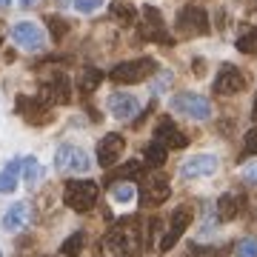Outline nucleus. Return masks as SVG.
I'll use <instances>...</instances> for the list:
<instances>
[{
  "label": "nucleus",
  "mask_w": 257,
  "mask_h": 257,
  "mask_svg": "<svg viewBox=\"0 0 257 257\" xmlns=\"http://www.w3.org/2000/svg\"><path fill=\"white\" fill-rule=\"evenodd\" d=\"M100 254L103 257H138L140 254V229L132 220H123L100 240Z\"/></svg>",
  "instance_id": "obj_1"
},
{
  "label": "nucleus",
  "mask_w": 257,
  "mask_h": 257,
  "mask_svg": "<svg viewBox=\"0 0 257 257\" xmlns=\"http://www.w3.org/2000/svg\"><path fill=\"white\" fill-rule=\"evenodd\" d=\"M97 194H100V186L92 183V180H69L63 189V203L72 211H89L97 203Z\"/></svg>",
  "instance_id": "obj_2"
},
{
  "label": "nucleus",
  "mask_w": 257,
  "mask_h": 257,
  "mask_svg": "<svg viewBox=\"0 0 257 257\" xmlns=\"http://www.w3.org/2000/svg\"><path fill=\"white\" fill-rule=\"evenodd\" d=\"M55 166L63 175H86L92 169V157L86 155L80 146H74V143H63L55 152Z\"/></svg>",
  "instance_id": "obj_3"
},
{
  "label": "nucleus",
  "mask_w": 257,
  "mask_h": 257,
  "mask_svg": "<svg viewBox=\"0 0 257 257\" xmlns=\"http://www.w3.org/2000/svg\"><path fill=\"white\" fill-rule=\"evenodd\" d=\"M157 72V63L152 57H140V60H126V63H117L114 69L109 72V77L120 86H132V83H140L146 80L149 74Z\"/></svg>",
  "instance_id": "obj_4"
},
{
  "label": "nucleus",
  "mask_w": 257,
  "mask_h": 257,
  "mask_svg": "<svg viewBox=\"0 0 257 257\" xmlns=\"http://www.w3.org/2000/svg\"><path fill=\"white\" fill-rule=\"evenodd\" d=\"M172 109L186 114V117H192V120H209L211 117L209 97H203L197 92H177L172 97Z\"/></svg>",
  "instance_id": "obj_5"
},
{
  "label": "nucleus",
  "mask_w": 257,
  "mask_h": 257,
  "mask_svg": "<svg viewBox=\"0 0 257 257\" xmlns=\"http://www.w3.org/2000/svg\"><path fill=\"white\" fill-rule=\"evenodd\" d=\"M209 15L200 6H183L177 12V32L183 37H200L209 35Z\"/></svg>",
  "instance_id": "obj_6"
},
{
  "label": "nucleus",
  "mask_w": 257,
  "mask_h": 257,
  "mask_svg": "<svg viewBox=\"0 0 257 257\" xmlns=\"http://www.w3.org/2000/svg\"><path fill=\"white\" fill-rule=\"evenodd\" d=\"M12 40H15L20 49H26V52H40V49L46 46V32H43L40 23H35V20H20V23H15V29H12Z\"/></svg>",
  "instance_id": "obj_7"
},
{
  "label": "nucleus",
  "mask_w": 257,
  "mask_h": 257,
  "mask_svg": "<svg viewBox=\"0 0 257 257\" xmlns=\"http://www.w3.org/2000/svg\"><path fill=\"white\" fill-rule=\"evenodd\" d=\"M140 15H143L140 35L146 37V40H155V43H166V46H172V35L166 32V23H163L160 9H155V6H143Z\"/></svg>",
  "instance_id": "obj_8"
},
{
  "label": "nucleus",
  "mask_w": 257,
  "mask_h": 257,
  "mask_svg": "<svg viewBox=\"0 0 257 257\" xmlns=\"http://www.w3.org/2000/svg\"><path fill=\"white\" fill-rule=\"evenodd\" d=\"M15 109H18V114L26 123H32V126H43V123H49L52 120V114H49V106L43 97H23L20 94L18 100H15Z\"/></svg>",
  "instance_id": "obj_9"
},
{
  "label": "nucleus",
  "mask_w": 257,
  "mask_h": 257,
  "mask_svg": "<svg viewBox=\"0 0 257 257\" xmlns=\"http://www.w3.org/2000/svg\"><path fill=\"white\" fill-rule=\"evenodd\" d=\"M123 152H126L123 135H106V138H100V143H97V155L94 157H97V163H100L103 169H111V166H117Z\"/></svg>",
  "instance_id": "obj_10"
},
{
  "label": "nucleus",
  "mask_w": 257,
  "mask_h": 257,
  "mask_svg": "<svg viewBox=\"0 0 257 257\" xmlns=\"http://www.w3.org/2000/svg\"><path fill=\"white\" fill-rule=\"evenodd\" d=\"M189 226H192V209H189V206L175 209V214H172V226H169V231H166L163 240H160V251L175 248V243L183 237V231L189 229Z\"/></svg>",
  "instance_id": "obj_11"
},
{
  "label": "nucleus",
  "mask_w": 257,
  "mask_h": 257,
  "mask_svg": "<svg viewBox=\"0 0 257 257\" xmlns=\"http://www.w3.org/2000/svg\"><path fill=\"white\" fill-rule=\"evenodd\" d=\"M246 89V77H243V72H240L237 66L226 63L220 69V74L214 77V92L217 94H237Z\"/></svg>",
  "instance_id": "obj_12"
},
{
  "label": "nucleus",
  "mask_w": 257,
  "mask_h": 257,
  "mask_svg": "<svg viewBox=\"0 0 257 257\" xmlns=\"http://www.w3.org/2000/svg\"><path fill=\"white\" fill-rule=\"evenodd\" d=\"M217 172V157L214 155H194L189 157L183 166H180V175L186 180H194V177H209Z\"/></svg>",
  "instance_id": "obj_13"
},
{
  "label": "nucleus",
  "mask_w": 257,
  "mask_h": 257,
  "mask_svg": "<svg viewBox=\"0 0 257 257\" xmlns=\"http://www.w3.org/2000/svg\"><path fill=\"white\" fill-rule=\"evenodd\" d=\"M155 138H157V143H163L166 149H186L189 146V138L175 126V120L172 117H163L160 123H157Z\"/></svg>",
  "instance_id": "obj_14"
},
{
  "label": "nucleus",
  "mask_w": 257,
  "mask_h": 257,
  "mask_svg": "<svg viewBox=\"0 0 257 257\" xmlns=\"http://www.w3.org/2000/svg\"><path fill=\"white\" fill-rule=\"evenodd\" d=\"M169 194H172V189L163 177H149L140 186V203L143 206H160L163 200H169Z\"/></svg>",
  "instance_id": "obj_15"
},
{
  "label": "nucleus",
  "mask_w": 257,
  "mask_h": 257,
  "mask_svg": "<svg viewBox=\"0 0 257 257\" xmlns=\"http://www.w3.org/2000/svg\"><path fill=\"white\" fill-rule=\"evenodd\" d=\"M106 106H109V111L117 120H128V117H135V114L140 111V100L135 97V94H128V92H114Z\"/></svg>",
  "instance_id": "obj_16"
},
{
  "label": "nucleus",
  "mask_w": 257,
  "mask_h": 257,
  "mask_svg": "<svg viewBox=\"0 0 257 257\" xmlns=\"http://www.w3.org/2000/svg\"><path fill=\"white\" fill-rule=\"evenodd\" d=\"M69 97H72V86H69V77L66 74H57V77L46 80V86H43V100L69 103Z\"/></svg>",
  "instance_id": "obj_17"
},
{
  "label": "nucleus",
  "mask_w": 257,
  "mask_h": 257,
  "mask_svg": "<svg viewBox=\"0 0 257 257\" xmlns=\"http://www.w3.org/2000/svg\"><path fill=\"white\" fill-rule=\"evenodd\" d=\"M29 223V203H15L6 214H3V229L6 231H18Z\"/></svg>",
  "instance_id": "obj_18"
},
{
  "label": "nucleus",
  "mask_w": 257,
  "mask_h": 257,
  "mask_svg": "<svg viewBox=\"0 0 257 257\" xmlns=\"http://www.w3.org/2000/svg\"><path fill=\"white\" fill-rule=\"evenodd\" d=\"M240 209H243V197H240V194L226 192L220 200H217V217H220V220H234L240 214Z\"/></svg>",
  "instance_id": "obj_19"
},
{
  "label": "nucleus",
  "mask_w": 257,
  "mask_h": 257,
  "mask_svg": "<svg viewBox=\"0 0 257 257\" xmlns=\"http://www.w3.org/2000/svg\"><path fill=\"white\" fill-rule=\"evenodd\" d=\"M20 175H23V183L35 186L37 180H40V175H43V166L37 163V157H20Z\"/></svg>",
  "instance_id": "obj_20"
},
{
  "label": "nucleus",
  "mask_w": 257,
  "mask_h": 257,
  "mask_svg": "<svg viewBox=\"0 0 257 257\" xmlns=\"http://www.w3.org/2000/svg\"><path fill=\"white\" fill-rule=\"evenodd\" d=\"M140 177H143V163L132 160V163L114 169V175L109 177V183H114V180H140Z\"/></svg>",
  "instance_id": "obj_21"
},
{
  "label": "nucleus",
  "mask_w": 257,
  "mask_h": 257,
  "mask_svg": "<svg viewBox=\"0 0 257 257\" xmlns=\"http://www.w3.org/2000/svg\"><path fill=\"white\" fill-rule=\"evenodd\" d=\"M111 18L117 20V23H135V18H138V9L135 6H128V3H120V0H114L109 6Z\"/></svg>",
  "instance_id": "obj_22"
},
{
  "label": "nucleus",
  "mask_w": 257,
  "mask_h": 257,
  "mask_svg": "<svg viewBox=\"0 0 257 257\" xmlns=\"http://www.w3.org/2000/svg\"><path fill=\"white\" fill-rule=\"evenodd\" d=\"M166 152L169 149L163 146V143H149L146 146V152H143V160H146V166H163L166 163Z\"/></svg>",
  "instance_id": "obj_23"
},
{
  "label": "nucleus",
  "mask_w": 257,
  "mask_h": 257,
  "mask_svg": "<svg viewBox=\"0 0 257 257\" xmlns=\"http://www.w3.org/2000/svg\"><path fill=\"white\" fill-rule=\"evenodd\" d=\"M83 246H86V234L83 231H74L72 237L63 240V246H60V251H63L66 257H77L83 251Z\"/></svg>",
  "instance_id": "obj_24"
},
{
  "label": "nucleus",
  "mask_w": 257,
  "mask_h": 257,
  "mask_svg": "<svg viewBox=\"0 0 257 257\" xmlns=\"http://www.w3.org/2000/svg\"><path fill=\"white\" fill-rule=\"evenodd\" d=\"M103 80V72L100 69H94V66H86L83 69V77H80V89L83 92H92V89H97Z\"/></svg>",
  "instance_id": "obj_25"
},
{
  "label": "nucleus",
  "mask_w": 257,
  "mask_h": 257,
  "mask_svg": "<svg viewBox=\"0 0 257 257\" xmlns=\"http://www.w3.org/2000/svg\"><path fill=\"white\" fill-rule=\"evenodd\" d=\"M46 32L52 35L55 43H60V40L66 37V32H69V23H66L63 18H46Z\"/></svg>",
  "instance_id": "obj_26"
},
{
  "label": "nucleus",
  "mask_w": 257,
  "mask_h": 257,
  "mask_svg": "<svg viewBox=\"0 0 257 257\" xmlns=\"http://www.w3.org/2000/svg\"><path fill=\"white\" fill-rule=\"evenodd\" d=\"M237 49L243 55H254L257 52V29H248L246 35L237 37Z\"/></svg>",
  "instance_id": "obj_27"
},
{
  "label": "nucleus",
  "mask_w": 257,
  "mask_h": 257,
  "mask_svg": "<svg viewBox=\"0 0 257 257\" xmlns=\"http://www.w3.org/2000/svg\"><path fill=\"white\" fill-rule=\"evenodd\" d=\"M135 186L132 183H117V186H111V200H117V203H128V200H135Z\"/></svg>",
  "instance_id": "obj_28"
},
{
  "label": "nucleus",
  "mask_w": 257,
  "mask_h": 257,
  "mask_svg": "<svg viewBox=\"0 0 257 257\" xmlns=\"http://www.w3.org/2000/svg\"><path fill=\"white\" fill-rule=\"evenodd\" d=\"M234 257H257V237L240 240L237 248H234Z\"/></svg>",
  "instance_id": "obj_29"
},
{
  "label": "nucleus",
  "mask_w": 257,
  "mask_h": 257,
  "mask_svg": "<svg viewBox=\"0 0 257 257\" xmlns=\"http://www.w3.org/2000/svg\"><path fill=\"white\" fill-rule=\"evenodd\" d=\"M18 189V175H12L9 169L0 172V194H12Z\"/></svg>",
  "instance_id": "obj_30"
},
{
  "label": "nucleus",
  "mask_w": 257,
  "mask_h": 257,
  "mask_svg": "<svg viewBox=\"0 0 257 257\" xmlns=\"http://www.w3.org/2000/svg\"><path fill=\"white\" fill-rule=\"evenodd\" d=\"M72 3L80 15H92V12H97L103 6V0H72Z\"/></svg>",
  "instance_id": "obj_31"
},
{
  "label": "nucleus",
  "mask_w": 257,
  "mask_h": 257,
  "mask_svg": "<svg viewBox=\"0 0 257 257\" xmlns=\"http://www.w3.org/2000/svg\"><path fill=\"white\" fill-rule=\"evenodd\" d=\"M169 83H172V72H163L155 83H152V92H155V94H163L166 89H169Z\"/></svg>",
  "instance_id": "obj_32"
},
{
  "label": "nucleus",
  "mask_w": 257,
  "mask_h": 257,
  "mask_svg": "<svg viewBox=\"0 0 257 257\" xmlns=\"http://www.w3.org/2000/svg\"><path fill=\"white\" fill-rule=\"evenodd\" d=\"M243 152L246 155H257V132H248L246 140H243Z\"/></svg>",
  "instance_id": "obj_33"
},
{
  "label": "nucleus",
  "mask_w": 257,
  "mask_h": 257,
  "mask_svg": "<svg viewBox=\"0 0 257 257\" xmlns=\"http://www.w3.org/2000/svg\"><path fill=\"white\" fill-rule=\"evenodd\" d=\"M243 180H246V183H254V186H257V163H248L246 169H243Z\"/></svg>",
  "instance_id": "obj_34"
},
{
  "label": "nucleus",
  "mask_w": 257,
  "mask_h": 257,
  "mask_svg": "<svg viewBox=\"0 0 257 257\" xmlns=\"http://www.w3.org/2000/svg\"><path fill=\"white\" fill-rule=\"evenodd\" d=\"M206 69H203V60H194V74H203Z\"/></svg>",
  "instance_id": "obj_35"
},
{
  "label": "nucleus",
  "mask_w": 257,
  "mask_h": 257,
  "mask_svg": "<svg viewBox=\"0 0 257 257\" xmlns=\"http://www.w3.org/2000/svg\"><path fill=\"white\" fill-rule=\"evenodd\" d=\"M35 3H37V0H20V6H26V9H29V6H35Z\"/></svg>",
  "instance_id": "obj_36"
},
{
  "label": "nucleus",
  "mask_w": 257,
  "mask_h": 257,
  "mask_svg": "<svg viewBox=\"0 0 257 257\" xmlns=\"http://www.w3.org/2000/svg\"><path fill=\"white\" fill-rule=\"evenodd\" d=\"M12 6V0H0V9H9Z\"/></svg>",
  "instance_id": "obj_37"
},
{
  "label": "nucleus",
  "mask_w": 257,
  "mask_h": 257,
  "mask_svg": "<svg viewBox=\"0 0 257 257\" xmlns=\"http://www.w3.org/2000/svg\"><path fill=\"white\" fill-rule=\"evenodd\" d=\"M206 257H223V251H206Z\"/></svg>",
  "instance_id": "obj_38"
},
{
  "label": "nucleus",
  "mask_w": 257,
  "mask_h": 257,
  "mask_svg": "<svg viewBox=\"0 0 257 257\" xmlns=\"http://www.w3.org/2000/svg\"><path fill=\"white\" fill-rule=\"evenodd\" d=\"M251 120H257V100H254V109H251Z\"/></svg>",
  "instance_id": "obj_39"
},
{
  "label": "nucleus",
  "mask_w": 257,
  "mask_h": 257,
  "mask_svg": "<svg viewBox=\"0 0 257 257\" xmlns=\"http://www.w3.org/2000/svg\"><path fill=\"white\" fill-rule=\"evenodd\" d=\"M57 3H60V6H69V3H72V0H57Z\"/></svg>",
  "instance_id": "obj_40"
},
{
  "label": "nucleus",
  "mask_w": 257,
  "mask_h": 257,
  "mask_svg": "<svg viewBox=\"0 0 257 257\" xmlns=\"http://www.w3.org/2000/svg\"><path fill=\"white\" fill-rule=\"evenodd\" d=\"M0 43H3V26H0Z\"/></svg>",
  "instance_id": "obj_41"
}]
</instances>
